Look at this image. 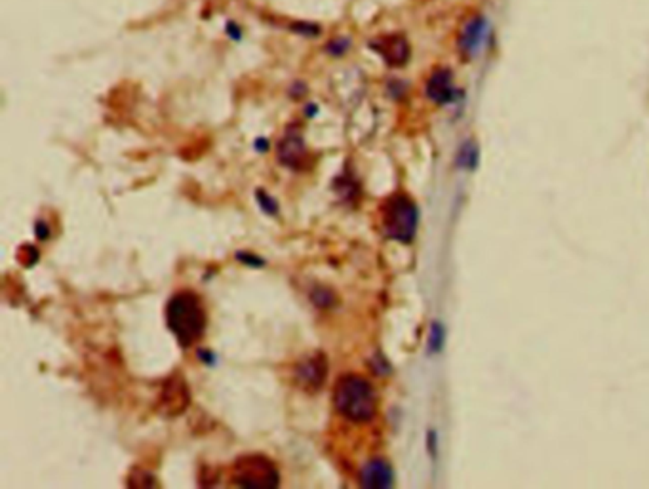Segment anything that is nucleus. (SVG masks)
Masks as SVG:
<instances>
[{"mask_svg":"<svg viewBox=\"0 0 649 489\" xmlns=\"http://www.w3.org/2000/svg\"><path fill=\"white\" fill-rule=\"evenodd\" d=\"M166 326L181 348L192 347L206 332L208 315L202 299L194 292L172 295L166 305Z\"/></svg>","mask_w":649,"mask_h":489,"instance_id":"obj_1","label":"nucleus"},{"mask_svg":"<svg viewBox=\"0 0 649 489\" xmlns=\"http://www.w3.org/2000/svg\"><path fill=\"white\" fill-rule=\"evenodd\" d=\"M333 408L350 423H368L377 411L375 388L362 375H343L333 388Z\"/></svg>","mask_w":649,"mask_h":489,"instance_id":"obj_2","label":"nucleus"},{"mask_svg":"<svg viewBox=\"0 0 649 489\" xmlns=\"http://www.w3.org/2000/svg\"><path fill=\"white\" fill-rule=\"evenodd\" d=\"M419 210L408 194H392L381 206V229L385 237L398 242H412L417 232Z\"/></svg>","mask_w":649,"mask_h":489,"instance_id":"obj_3","label":"nucleus"},{"mask_svg":"<svg viewBox=\"0 0 649 489\" xmlns=\"http://www.w3.org/2000/svg\"><path fill=\"white\" fill-rule=\"evenodd\" d=\"M232 483L238 488L270 489L280 486L277 465L267 455L250 453L237 459L232 466Z\"/></svg>","mask_w":649,"mask_h":489,"instance_id":"obj_4","label":"nucleus"},{"mask_svg":"<svg viewBox=\"0 0 649 489\" xmlns=\"http://www.w3.org/2000/svg\"><path fill=\"white\" fill-rule=\"evenodd\" d=\"M277 157L278 162L286 166L288 170H295V172H303L310 166L309 158L310 152L307 149V145L303 141L301 128L292 126L288 128V132L284 137L280 139L277 147Z\"/></svg>","mask_w":649,"mask_h":489,"instance_id":"obj_5","label":"nucleus"},{"mask_svg":"<svg viewBox=\"0 0 649 489\" xmlns=\"http://www.w3.org/2000/svg\"><path fill=\"white\" fill-rule=\"evenodd\" d=\"M328 370L330 368H328V358L324 352H314L295 366V383L307 392H318L324 387Z\"/></svg>","mask_w":649,"mask_h":489,"instance_id":"obj_6","label":"nucleus"},{"mask_svg":"<svg viewBox=\"0 0 649 489\" xmlns=\"http://www.w3.org/2000/svg\"><path fill=\"white\" fill-rule=\"evenodd\" d=\"M370 46H372L375 54H379L381 59L388 67H404L410 61V56H412L410 42L406 40L404 34H396V32L381 34V37L370 42Z\"/></svg>","mask_w":649,"mask_h":489,"instance_id":"obj_7","label":"nucleus"},{"mask_svg":"<svg viewBox=\"0 0 649 489\" xmlns=\"http://www.w3.org/2000/svg\"><path fill=\"white\" fill-rule=\"evenodd\" d=\"M360 486L366 489H388L395 483V472L392 466L388 465L385 459H370L360 468Z\"/></svg>","mask_w":649,"mask_h":489,"instance_id":"obj_8","label":"nucleus"},{"mask_svg":"<svg viewBox=\"0 0 649 489\" xmlns=\"http://www.w3.org/2000/svg\"><path fill=\"white\" fill-rule=\"evenodd\" d=\"M488 37V19L483 16H475L468 19L459 34V50L465 57L476 56L483 46V40Z\"/></svg>","mask_w":649,"mask_h":489,"instance_id":"obj_9","label":"nucleus"},{"mask_svg":"<svg viewBox=\"0 0 649 489\" xmlns=\"http://www.w3.org/2000/svg\"><path fill=\"white\" fill-rule=\"evenodd\" d=\"M427 95L430 101L438 105L452 103L457 97V90L453 86V74L450 69H436L427 82Z\"/></svg>","mask_w":649,"mask_h":489,"instance_id":"obj_10","label":"nucleus"},{"mask_svg":"<svg viewBox=\"0 0 649 489\" xmlns=\"http://www.w3.org/2000/svg\"><path fill=\"white\" fill-rule=\"evenodd\" d=\"M255 200H257V204H259V208H261L263 212L267 213V215H270V217L280 213V206H278V202L274 200V198L270 197L269 192H267L265 189L255 190Z\"/></svg>","mask_w":649,"mask_h":489,"instance_id":"obj_11","label":"nucleus"},{"mask_svg":"<svg viewBox=\"0 0 649 489\" xmlns=\"http://www.w3.org/2000/svg\"><path fill=\"white\" fill-rule=\"evenodd\" d=\"M310 299H312V303H314L318 308H328V307H333V303H335V295H333L332 290L317 288L314 292L310 293Z\"/></svg>","mask_w":649,"mask_h":489,"instance_id":"obj_12","label":"nucleus"},{"mask_svg":"<svg viewBox=\"0 0 649 489\" xmlns=\"http://www.w3.org/2000/svg\"><path fill=\"white\" fill-rule=\"evenodd\" d=\"M154 483L157 481L152 478V474L143 472V470H135L128 478V486H132V488H151Z\"/></svg>","mask_w":649,"mask_h":489,"instance_id":"obj_13","label":"nucleus"},{"mask_svg":"<svg viewBox=\"0 0 649 489\" xmlns=\"http://www.w3.org/2000/svg\"><path fill=\"white\" fill-rule=\"evenodd\" d=\"M443 345V328L440 323H432L430 328V337H428V348L430 352H440V348Z\"/></svg>","mask_w":649,"mask_h":489,"instance_id":"obj_14","label":"nucleus"},{"mask_svg":"<svg viewBox=\"0 0 649 489\" xmlns=\"http://www.w3.org/2000/svg\"><path fill=\"white\" fill-rule=\"evenodd\" d=\"M39 257H40V253L34 246L27 244L19 250V261L23 263L25 267H31V265H34V263L39 261Z\"/></svg>","mask_w":649,"mask_h":489,"instance_id":"obj_15","label":"nucleus"},{"mask_svg":"<svg viewBox=\"0 0 649 489\" xmlns=\"http://www.w3.org/2000/svg\"><path fill=\"white\" fill-rule=\"evenodd\" d=\"M348 48H350V40L348 39H335L332 40L328 46H326V52L328 54H332V56H343L345 52H347Z\"/></svg>","mask_w":649,"mask_h":489,"instance_id":"obj_16","label":"nucleus"},{"mask_svg":"<svg viewBox=\"0 0 649 489\" xmlns=\"http://www.w3.org/2000/svg\"><path fill=\"white\" fill-rule=\"evenodd\" d=\"M237 259L240 261V263L248 265V267H254V268H259L265 265V259H263V257H259V255H255V253H250V252H238Z\"/></svg>","mask_w":649,"mask_h":489,"instance_id":"obj_17","label":"nucleus"},{"mask_svg":"<svg viewBox=\"0 0 649 489\" xmlns=\"http://www.w3.org/2000/svg\"><path fill=\"white\" fill-rule=\"evenodd\" d=\"M34 234H37L40 242L48 240L50 238V225L46 221H37L34 223Z\"/></svg>","mask_w":649,"mask_h":489,"instance_id":"obj_18","label":"nucleus"},{"mask_svg":"<svg viewBox=\"0 0 649 489\" xmlns=\"http://www.w3.org/2000/svg\"><path fill=\"white\" fill-rule=\"evenodd\" d=\"M293 29H295L297 32H301V34H307V37H317V34H318L317 25L299 23V25H293Z\"/></svg>","mask_w":649,"mask_h":489,"instance_id":"obj_19","label":"nucleus"},{"mask_svg":"<svg viewBox=\"0 0 649 489\" xmlns=\"http://www.w3.org/2000/svg\"><path fill=\"white\" fill-rule=\"evenodd\" d=\"M198 360H202V362L206 363V366H214L215 363V356L212 350H208V348H202V350H198L197 352Z\"/></svg>","mask_w":649,"mask_h":489,"instance_id":"obj_20","label":"nucleus"},{"mask_svg":"<svg viewBox=\"0 0 649 489\" xmlns=\"http://www.w3.org/2000/svg\"><path fill=\"white\" fill-rule=\"evenodd\" d=\"M255 149L259 150V152H267V150H269V141H267L265 137H259V139L255 141Z\"/></svg>","mask_w":649,"mask_h":489,"instance_id":"obj_21","label":"nucleus"}]
</instances>
